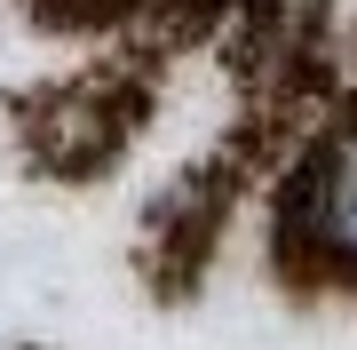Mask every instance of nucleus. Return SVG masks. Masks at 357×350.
<instances>
[{
    "instance_id": "1",
    "label": "nucleus",
    "mask_w": 357,
    "mask_h": 350,
    "mask_svg": "<svg viewBox=\"0 0 357 350\" xmlns=\"http://www.w3.org/2000/svg\"><path fill=\"white\" fill-rule=\"evenodd\" d=\"M310 239L342 271H357V128L326 143V159L310 168Z\"/></svg>"
}]
</instances>
